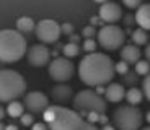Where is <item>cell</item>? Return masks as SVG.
<instances>
[{"instance_id": "6", "label": "cell", "mask_w": 150, "mask_h": 130, "mask_svg": "<svg viewBox=\"0 0 150 130\" xmlns=\"http://www.w3.org/2000/svg\"><path fill=\"white\" fill-rule=\"evenodd\" d=\"M106 108V99L93 89H82L74 96V111L82 114H105Z\"/></svg>"}, {"instance_id": "33", "label": "cell", "mask_w": 150, "mask_h": 130, "mask_svg": "<svg viewBox=\"0 0 150 130\" xmlns=\"http://www.w3.org/2000/svg\"><path fill=\"white\" fill-rule=\"evenodd\" d=\"M100 130H117V129L114 125H108V124H105V125H103Z\"/></svg>"}, {"instance_id": "37", "label": "cell", "mask_w": 150, "mask_h": 130, "mask_svg": "<svg viewBox=\"0 0 150 130\" xmlns=\"http://www.w3.org/2000/svg\"><path fill=\"white\" fill-rule=\"evenodd\" d=\"M142 130H150V125H149V127H145V129H142Z\"/></svg>"}, {"instance_id": "13", "label": "cell", "mask_w": 150, "mask_h": 130, "mask_svg": "<svg viewBox=\"0 0 150 130\" xmlns=\"http://www.w3.org/2000/svg\"><path fill=\"white\" fill-rule=\"evenodd\" d=\"M72 96H74V89L65 83H57L51 88V98L54 99V103H57V106L67 103L69 99H72Z\"/></svg>"}, {"instance_id": "23", "label": "cell", "mask_w": 150, "mask_h": 130, "mask_svg": "<svg viewBox=\"0 0 150 130\" xmlns=\"http://www.w3.org/2000/svg\"><path fill=\"white\" fill-rule=\"evenodd\" d=\"M82 36L85 37V39H95V36H98V31L95 26H85L82 30Z\"/></svg>"}, {"instance_id": "3", "label": "cell", "mask_w": 150, "mask_h": 130, "mask_svg": "<svg viewBox=\"0 0 150 130\" xmlns=\"http://www.w3.org/2000/svg\"><path fill=\"white\" fill-rule=\"evenodd\" d=\"M28 54L26 39L16 30H4L0 33V60L13 63Z\"/></svg>"}, {"instance_id": "7", "label": "cell", "mask_w": 150, "mask_h": 130, "mask_svg": "<svg viewBox=\"0 0 150 130\" xmlns=\"http://www.w3.org/2000/svg\"><path fill=\"white\" fill-rule=\"evenodd\" d=\"M98 44L106 51H117L119 47H124L126 34L122 28L117 25H103L98 31Z\"/></svg>"}, {"instance_id": "25", "label": "cell", "mask_w": 150, "mask_h": 130, "mask_svg": "<svg viewBox=\"0 0 150 130\" xmlns=\"http://www.w3.org/2000/svg\"><path fill=\"white\" fill-rule=\"evenodd\" d=\"M116 73L127 75L129 73V63H126L124 60H119V62L116 63Z\"/></svg>"}, {"instance_id": "8", "label": "cell", "mask_w": 150, "mask_h": 130, "mask_svg": "<svg viewBox=\"0 0 150 130\" xmlns=\"http://www.w3.org/2000/svg\"><path fill=\"white\" fill-rule=\"evenodd\" d=\"M49 77L57 83H67L75 73V67L67 57H57L49 63Z\"/></svg>"}, {"instance_id": "19", "label": "cell", "mask_w": 150, "mask_h": 130, "mask_svg": "<svg viewBox=\"0 0 150 130\" xmlns=\"http://www.w3.org/2000/svg\"><path fill=\"white\" fill-rule=\"evenodd\" d=\"M7 114L13 119H21L25 115V104L20 103V101H13V103H8L7 106Z\"/></svg>"}, {"instance_id": "31", "label": "cell", "mask_w": 150, "mask_h": 130, "mask_svg": "<svg viewBox=\"0 0 150 130\" xmlns=\"http://www.w3.org/2000/svg\"><path fill=\"white\" fill-rule=\"evenodd\" d=\"M31 130H49V127H47V124H46V122H36Z\"/></svg>"}, {"instance_id": "26", "label": "cell", "mask_w": 150, "mask_h": 130, "mask_svg": "<svg viewBox=\"0 0 150 130\" xmlns=\"http://www.w3.org/2000/svg\"><path fill=\"white\" fill-rule=\"evenodd\" d=\"M142 91H144V96L150 101V75H147L142 82Z\"/></svg>"}, {"instance_id": "24", "label": "cell", "mask_w": 150, "mask_h": 130, "mask_svg": "<svg viewBox=\"0 0 150 130\" xmlns=\"http://www.w3.org/2000/svg\"><path fill=\"white\" fill-rule=\"evenodd\" d=\"M82 49L85 52H88V54H95V52H96V41H95V39H85Z\"/></svg>"}, {"instance_id": "11", "label": "cell", "mask_w": 150, "mask_h": 130, "mask_svg": "<svg viewBox=\"0 0 150 130\" xmlns=\"http://www.w3.org/2000/svg\"><path fill=\"white\" fill-rule=\"evenodd\" d=\"M26 59L31 67L39 68V67H46V65L49 67V63H51V52H49V49L44 44H34L28 49Z\"/></svg>"}, {"instance_id": "35", "label": "cell", "mask_w": 150, "mask_h": 130, "mask_svg": "<svg viewBox=\"0 0 150 130\" xmlns=\"http://www.w3.org/2000/svg\"><path fill=\"white\" fill-rule=\"evenodd\" d=\"M5 130H18V127H16V125H7V127H5Z\"/></svg>"}, {"instance_id": "21", "label": "cell", "mask_w": 150, "mask_h": 130, "mask_svg": "<svg viewBox=\"0 0 150 130\" xmlns=\"http://www.w3.org/2000/svg\"><path fill=\"white\" fill-rule=\"evenodd\" d=\"M62 52H64V57H67V59H72V57H77V56L80 54V47H79V44L67 42V44L62 47Z\"/></svg>"}, {"instance_id": "1", "label": "cell", "mask_w": 150, "mask_h": 130, "mask_svg": "<svg viewBox=\"0 0 150 130\" xmlns=\"http://www.w3.org/2000/svg\"><path fill=\"white\" fill-rule=\"evenodd\" d=\"M116 73V63L106 54L95 52L86 54L79 65V77L86 86L101 88L105 85H111Z\"/></svg>"}, {"instance_id": "29", "label": "cell", "mask_w": 150, "mask_h": 130, "mask_svg": "<svg viewBox=\"0 0 150 130\" xmlns=\"http://www.w3.org/2000/svg\"><path fill=\"white\" fill-rule=\"evenodd\" d=\"M124 77H126V78H124V82L129 83V85H134V83H137V80H139V78H137L139 75L135 73V72H129V73L124 75Z\"/></svg>"}, {"instance_id": "32", "label": "cell", "mask_w": 150, "mask_h": 130, "mask_svg": "<svg viewBox=\"0 0 150 130\" xmlns=\"http://www.w3.org/2000/svg\"><path fill=\"white\" fill-rule=\"evenodd\" d=\"M144 54H145V60H149V62H150V42L145 46V52H144Z\"/></svg>"}, {"instance_id": "2", "label": "cell", "mask_w": 150, "mask_h": 130, "mask_svg": "<svg viewBox=\"0 0 150 130\" xmlns=\"http://www.w3.org/2000/svg\"><path fill=\"white\" fill-rule=\"evenodd\" d=\"M42 117L49 130H100L95 127V124L82 119L77 111L57 104L51 106L42 114Z\"/></svg>"}, {"instance_id": "30", "label": "cell", "mask_w": 150, "mask_h": 130, "mask_svg": "<svg viewBox=\"0 0 150 130\" xmlns=\"http://www.w3.org/2000/svg\"><path fill=\"white\" fill-rule=\"evenodd\" d=\"M21 124H23V125H34V124H36V122H34V119H33V114H25V115H23V117H21Z\"/></svg>"}, {"instance_id": "14", "label": "cell", "mask_w": 150, "mask_h": 130, "mask_svg": "<svg viewBox=\"0 0 150 130\" xmlns=\"http://www.w3.org/2000/svg\"><path fill=\"white\" fill-rule=\"evenodd\" d=\"M126 91L127 89H124V86L121 83H111V85L106 86V91H105V99L108 103H121L122 99H126Z\"/></svg>"}, {"instance_id": "16", "label": "cell", "mask_w": 150, "mask_h": 130, "mask_svg": "<svg viewBox=\"0 0 150 130\" xmlns=\"http://www.w3.org/2000/svg\"><path fill=\"white\" fill-rule=\"evenodd\" d=\"M135 23L139 28L150 31V4H142V7L135 11Z\"/></svg>"}, {"instance_id": "36", "label": "cell", "mask_w": 150, "mask_h": 130, "mask_svg": "<svg viewBox=\"0 0 150 130\" xmlns=\"http://www.w3.org/2000/svg\"><path fill=\"white\" fill-rule=\"evenodd\" d=\"M145 120H147V122H149V124H150V111H149V112H147V115H145Z\"/></svg>"}, {"instance_id": "27", "label": "cell", "mask_w": 150, "mask_h": 130, "mask_svg": "<svg viewBox=\"0 0 150 130\" xmlns=\"http://www.w3.org/2000/svg\"><path fill=\"white\" fill-rule=\"evenodd\" d=\"M60 28H62V34L74 36V25L72 23H64V25H60Z\"/></svg>"}, {"instance_id": "10", "label": "cell", "mask_w": 150, "mask_h": 130, "mask_svg": "<svg viewBox=\"0 0 150 130\" xmlns=\"http://www.w3.org/2000/svg\"><path fill=\"white\" fill-rule=\"evenodd\" d=\"M23 104L30 111V114H39V112L44 114L51 108L49 98L42 91H30V93H26L25 94V99H23Z\"/></svg>"}, {"instance_id": "28", "label": "cell", "mask_w": 150, "mask_h": 130, "mask_svg": "<svg viewBox=\"0 0 150 130\" xmlns=\"http://www.w3.org/2000/svg\"><path fill=\"white\" fill-rule=\"evenodd\" d=\"M124 7H127V8H132L134 10L135 8V11L139 10L140 7H142V4H140L139 0H124Z\"/></svg>"}, {"instance_id": "12", "label": "cell", "mask_w": 150, "mask_h": 130, "mask_svg": "<svg viewBox=\"0 0 150 130\" xmlns=\"http://www.w3.org/2000/svg\"><path fill=\"white\" fill-rule=\"evenodd\" d=\"M98 16L101 18V21H105V25H114L122 18V7L116 2H105L100 5Z\"/></svg>"}, {"instance_id": "17", "label": "cell", "mask_w": 150, "mask_h": 130, "mask_svg": "<svg viewBox=\"0 0 150 130\" xmlns=\"http://www.w3.org/2000/svg\"><path fill=\"white\" fill-rule=\"evenodd\" d=\"M144 99V91L139 88H135V86H131V88L126 91V101L127 104L131 106H139Z\"/></svg>"}, {"instance_id": "34", "label": "cell", "mask_w": 150, "mask_h": 130, "mask_svg": "<svg viewBox=\"0 0 150 130\" xmlns=\"http://www.w3.org/2000/svg\"><path fill=\"white\" fill-rule=\"evenodd\" d=\"M79 39H80V37L75 36V34H74V36H70V42H74V44H79Z\"/></svg>"}, {"instance_id": "18", "label": "cell", "mask_w": 150, "mask_h": 130, "mask_svg": "<svg viewBox=\"0 0 150 130\" xmlns=\"http://www.w3.org/2000/svg\"><path fill=\"white\" fill-rule=\"evenodd\" d=\"M16 31L20 33H31V31H36V25H34L33 18L30 16H21V18L16 20Z\"/></svg>"}, {"instance_id": "5", "label": "cell", "mask_w": 150, "mask_h": 130, "mask_svg": "<svg viewBox=\"0 0 150 130\" xmlns=\"http://www.w3.org/2000/svg\"><path fill=\"white\" fill-rule=\"evenodd\" d=\"M144 114L137 106L121 104L112 111V125L117 130H142Z\"/></svg>"}, {"instance_id": "15", "label": "cell", "mask_w": 150, "mask_h": 130, "mask_svg": "<svg viewBox=\"0 0 150 130\" xmlns=\"http://www.w3.org/2000/svg\"><path fill=\"white\" fill-rule=\"evenodd\" d=\"M140 56H142V52L135 44H127L121 49V60H124L126 63L140 62Z\"/></svg>"}, {"instance_id": "9", "label": "cell", "mask_w": 150, "mask_h": 130, "mask_svg": "<svg viewBox=\"0 0 150 130\" xmlns=\"http://www.w3.org/2000/svg\"><path fill=\"white\" fill-rule=\"evenodd\" d=\"M36 37L39 39V44H54L59 41L60 34H62V28L57 21L54 20H41L36 25Z\"/></svg>"}, {"instance_id": "22", "label": "cell", "mask_w": 150, "mask_h": 130, "mask_svg": "<svg viewBox=\"0 0 150 130\" xmlns=\"http://www.w3.org/2000/svg\"><path fill=\"white\" fill-rule=\"evenodd\" d=\"M135 73L142 75V77L150 75V62L149 60H140V62L135 63Z\"/></svg>"}, {"instance_id": "20", "label": "cell", "mask_w": 150, "mask_h": 130, "mask_svg": "<svg viewBox=\"0 0 150 130\" xmlns=\"http://www.w3.org/2000/svg\"><path fill=\"white\" fill-rule=\"evenodd\" d=\"M132 42H134L137 47H139V46H147L149 44V34H147V31L142 30V28L134 30L132 31Z\"/></svg>"}, {"instance_id": "4", "label": "cell", "mask_w": 150, "mask_h": 130, "mask_svg": "<svg viewBox=\"0 0 150 130\" xmlns=\"http://www.w3.org/2000/svg\"><path fill=\"white\" fill-rule=\"evenodd\" d=\"M26 91V82L21 73L4 68L0 72V99L4 103H13L18 98L25 96Z\"/></svg>"}]
</instances>
